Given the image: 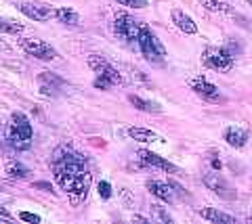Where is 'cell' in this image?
<instances>
[{
  "mask_svg": "<svg viewBox=\"0 0 252 224\" xmlns=\"http://www.w3.org/2000/svg\"><path fill=\"white\" fill-rule=\"evenodd\" d=\"M51 166L55 172V182L61 187V191L67 193L74 205L82 203L89 195L93 182V174L86 157L72 147L61 145L53 151Z\"/></svg>",
  "mask_w": 252,
  "mask_h": 224,
  "instance_id": "cell-1",
  "label": "cell"
},
{
  "mask_svg": "<svg viewBox=\"0 0 252 224\" xmlns=\"http://www.w3.org/2000/svg\"><path fill=\"white\" fill-rule=\"evenodd\" d=\"M32 138H34V126H32V122L28 120V115L21 111L11 113V126H9V134H6L9 145L13 149L26 151V149H30Z\"/></svg>",
  "mask_w": 252,
  "mask_h": 224,
  "instance_id": "cell-2",
  "label": "cell"
},
{
  "mask_svg": "<svg viewBox=\"0 0 252 224\" xmlns=\"http://www.w3.org/2000/svg\"><path fill=\"white\" fill-rule=\"evenodd\" d=\"M202 63L208 69H212V72L227 74L233 69L235 57L227 49H223V46H206L202 52Z\"/></svg>",
  "mask_w": 252,
  "mask_h": 224,
  "instance_id": "cell-3",
  "label": "cell"
},
{
  "mask_svg": "<svg viewBox=\"0 0 252 224\" xmlns=\"http://www.w3.org/2000/svg\"><path fill=\"white\" fill-rule=\"evenodd\" d=\"M137 44H139V49L147 61H152V63H164V59H166V49H164V44L158 40V36L147 25H143V29H141Z\"/></svg>",
  "mask_w": 252,
  "mask_h": 224,
  "instance_id": "cell-4",
  "label": "cell"
},
{
  "mask_svg": "<svg viewBox=\"0 0 252 224\" xmlns=\"http://www.w3.org/2000/svg\"><path fill=\"white\" fill-rule=\"evenodd\" d=\"M143 25L145 23H141L139 19L132 17V15L122 13L114 19V34L118 38H122V40H126V42H137Z\"/></svg>",
  "mask_w": 252,
  "mask_h": 224,
  "instance_id": "cell-5",
  "label": "cell"
},
{
  "mask_svg": "<svg viewBox=\"0 0 252 224\" xmlns=\"http://www.w3.org/2000/svg\"><path fill=\"white\" fill-rule=\"evenodd\" d=\"M19 46L34 59H40V61H57L59 59V52L55 50L51 44H46L44 40H38V38H19Z\"/></svg>",
  "mask_w": 252,
  "mask_h": 224,
  "instance_id": "cell-6",
  "label": "cell"
},
{
  "mask_svg": "<svg viewBox=\"0 0 252 224\" xmlns=\"http://www.w3.org/2000/svg\"><path fill=\"white\" fill-rule=\"evenodd\" d=\"M89 67L93 69V72L105 75V78L112 82L114 86H120V84H124V75L120 74V69L114 67L105 57H101V55H91V57H89Z\"/></svg>",
  "mask_w": 252,
  "mask_h": 224,
  "instance_id": "cell-7",
  "label": "cell"
},
{
  "mask_svg": "<svg viewBox=\"0 0 252 224\" xmlns=\"http://www.w3.org/2000/svg\"><path fill=\"white\" fill-rule=\"evenodd\" d=\"M189 86H191V90L195 92L198 97H202L204 101H208V103H220L223 101V95L219 92V88L215 86L212 82H208L206 78H193L191 82H189Z\"/></svg>",
  "mask_w": 252,
  "mask_h": 224,
  "instance_id": "cell-8",
  "label": "cell"
},
{
  "mask_svg": "<svg viewBox=\"0 0 252 224\" xmlns=\"http://www.w3.org/2000/svg\"><path fill=\"white\" fill-rule=\"evenodd\" d=\"M204 184L208 187V191H212L219 197H223V199H235V191L229 187V182H227L223 176L219 174V170H217V172H212V174L204 176Z\"/></svg>",
  "mask_w": 252,
  "mask_h": 224,
  "instance_id": "cell-9",
  "label": "cell"
},
{
  "mask_svg": "<svg viewBox=\"0 0 252 224\" xmlns=\"http://www.w3.org/2000/svg\"><path fill=\"white\" fill-rule=\"evenodd\" d=\"M137 157H139V161H141L143 166L158 168V170H164V172H172V174H177V172H179V168H177L175 164H170L168 159L160 157L158 153L149 151V149H139V151H137Z\"/></svg>",
  "mask_w": 252,
  "mask_h": 224,
  "instance_id": "cell-10",
  "label": "cell"
},
{
  "mask_svg": "<svg viewBox=\"0 0 252 224\" xmlns=\"http://www.w3.org/2000/svg\"><path fill=\"white\" fill-rule=\"evenodd\" d=\"M17 9L34 21H49L51 17H55V11L44 2H19Z\"/></svg>",
  "mask_w": 252,
  "mask_h": 224,
  "instance_id": "cell-11",
  "label": "cell"
},
{
  "mask_svg": "<svg viewBox=\"0 0 252 224\" xmlns=\"http://www.w3.org/2000/svg\"><path fill=\"white\" fill-rule=\"evenodd\" d=\"M147 189L149 193H152L154 197H158L160 201L164 203H175L179 195H177V191L172 189V184L170 182H162V180H147Z\"/></svg>",
  "mask_w": 252,
  "mask_h": 224,
  "instance_id": "cell-12",
  "label": "cell"
},
{
  "mask_svg": "<svg viewBox=\"0 0 252 224\" xmlns=\"http://www.w3.org/2000/svg\"><path fill=\"white\" fill-rule=\"evenodd\" d=\"M248 138H250V132L246 128H240V126H229V128H225V132H223V141L229 147H233V149L246 147Z\"/></svg>",
  "mask_w": 252,
  "mask_h": 224,
  "instance_id": "cell-13",
  "label": "cell"
},
{
  "mask_svg": "<svg viewBox=\"0 0 252 224\" xmlns=\"http://www.w3.org/2000/svg\"><path fill=\"white\" fill-rule=\"evenodd\" d=\"M170 19L172 23L177 25V29H181L183 34H198V23H195L185 11H181V9H172L170 11Z\"/></svg>",
  "mask_w": 252,
  "mask_h": 224,
  "instance_id": "cell-14",
  "label": "cell"
},
{
  "mask_svg": "<svg viewBox=\"0 0 252 224\" xmlns=\"http://www.w3.org/2000/svg\"><path fill=\"white\" fill-rule=\"evenodd\" d=\"M38 80H40V90H42V95H49V97L57 95V90L65 86V80H63L61 75L53 74V72H42Z\"/></svg>",
  "mask_w": 252,
  "mask_h": 224,
  "instance_id": "cell-15",
  "label": "cell"
},
{
  "mask_svg": "<svg viewBox=\"0 0 252 224\" xmlns=\"http://www.w3.org/2000/svg\"><path fill=\"white\" fill-rule=\"evenodd\" d=\"M198 214L202 216L204 220H208V222H217V224H235V216L220 212V210H217V207H204V210H200Z\"/></svg>",
  "mask_w": 252,
  "mask_h": 224,
  "instance_id": "cell-16",
  "label": "cell"
},
{
  "mask_svg": "<svg viewBox=\"0 0 252 224\" xmlns=\"http://www.w3.org/2000/svg\"><path fill=\"white\" fill-rule=\"evenodd\" d=\"M128 136L135 138L139 143H166L164 136H160L154 130H147V128H128Z\"/></svg>",
  "mask_w": 252,
  "mask_h": 224,
  "instance_id": "cell-17",
  "label": "cell"
},
{
  "mask_svg": "<svg viewBox=\"0 0 252 224\" xmlns=\"http://www.w3.org/2000/svg\"><path fill=\"white\" fill-rule=\"evenodd\" d=\"M128 103L135 107L139 111H145V113H162V107L154 103V101H147V99L139 97V95H128Z\"/></svg>",
  "mask_w": 252,
  "mask_h": 224,
  "instance_id": "cell-18",
  "label": "cell"
},
{
  "mask_svg": "<svg viewBox=\"0 0 252 224\" xmlns=\"http://www.w3.org/2000/svg\"><path fill=\"white\" fill-rule=\"evenodd\" d=\"M55 19L63 23V25H78L80 23V15L74 9H69V6H59V9H55Z\"/></svg>",
  "mask_w": 252,
  "mask_h": 224,
  "instance_id": "cell-19",
  "label": "cell"
},
{
  "mask_svg": "<svg viewBox=\"0 0 252 224\" xmlns=\"http://www.w3.org/2000/svg\"><path fill=\"white\" fill-rule=\"evenodd\" d=\"M4 172H6V176H9V178H19V180H23V178H28V176H30V168L23 166L21 161H9V164L4 166Z\"/></svg>",
  "mask_w": 252,
  "mask_h": 224,
  "instance_id": "cell-20",
  "label": "cell"
},
{
  "mask_svg": "<svg viewBox=\"0 0 252 224\" xmlns=\"http://www.w3.org/2000/svg\"><path fill=\"white\" fill-rule=\"evenodd\" d=\"M0 32H4V34H21L23 25L17 23V21H11V19H0Z\"/></svg>",
  "mask_w": 252,
  "mask_h": 224,
  "instance_id": "cell-21",
  "label": "cell"
},
{
  "mask_svg": "<svg viewBox=\"0 0 252 224\" xmlns=\"http://www.w3.org/2000/svg\"><path fill=\"white\" fill-rule=\"evenodd\" d=\"M202 2L210 11H219V13H227V11H229V4H227L225 0H202Z\"/></svg>",
  "mask_w": 252,
  "mask_h": 224,
  "instance_id": "cell-22",
  "label": "cell"
},
{
  "mask_svg": "<svg viewBox=\"0 0 252 224\" xmlns=\"http://www.w3.org/2000/svg\"><path fill=\"white\" fill-rule=\"evenodd\" d=\"M97 191H99V197L101 199H112V195H114V189H112V184H109L107 180H101L99 184H97Z\"/></svg>",
  "mask_w": 252,
  "mask_h": 224,
  "instance_id": "cell-23",
  "label": "cell"
},
{
  "mask_svg": "<svg viewBox=\"0 0 252 224\" xmlns=\"http://www.w3.org/2000/svg\"><path fill=\"white\" fill-rule=\"evenodd\" d=\"M152 212H154V216H156L158 220H162V222H172V216H170L166 210H164L162 205L154 203V205H152Z\"/></svg>",
  "mask_w": 252,
  "mask_h": 224,
  "instance_id": "cell-24",
  "label": "cell"
},
{
  "mask_svg": "<svg viewBox=\"0 0 252 224\" xmlns=\"http://www.w3.org/2000/svg\"><path fill=\"white\" fill-rule=\"evenodd\" d=\"M93 86H94V88H99V90H109V88H112V86H114V84H112V82H109V80L105 78V75H101V74H97V78H94V80H93Z\"/></svg>",
  "mask_w": 252,
  "mask_h": 224,
  "instance_id": "cell-25",
  "label": "cell"
},
{
  "mask_svg": "<svg viewBox=\"0 0 252 224\" xmlns=\"http://www.w3.org/2000/svg\"><path fill=\"white\" fill-rule=\"evenodd\" d=\"M116 2L122 6H128V9H145L147 6V0H116Z\"/></svg>",
  "mask_w": 252,
  "mask_h": 224,
  "instance_id": "cell-26",
  "label": "cell"
},
{
  "mask_svg": "<svg viewBox=\"0 0 252 224\" xmlns=\"http://www.w3.org/2000/svg\"><path fill=\"white\" fill-rule=\"evenodd\" d=\"M19 220H23V222H32V224L42 222L40 216H38V214H32V212H21V214H19Z\"/></svg>",
  "mask_w": 252,
  "mask_h": 224,
  "instance_id": "cell-27",
  "label": "cell"
},
{
  "mask_svg": "<svg viewBox=\"0 0 252 224\" xmlns=\"http://www.w3.org/2000/svg\"><path fill=\"white\" fill-rule=\"evenodd\" d=\"M34 189H42V191H53V184H51V182H44V180H40V182H34Z\"/></svg>",
  "mask_w": 252,
  "mask_h": 224,
  "instance_id": "cell-28",
  "label": "cell"
},
{
  "mask_svg": "<svg viewBox=\"0 0 252 224\" xmlns=\"http://www.w3.org/2000/svg\"><path fill=\"white\" fill-rule=\"evenodd\" d=\"M0 218H4V220H13V216L9 214V210H4V207L0 205Z\"/></svg>",
  "mask_w": 252,
  "mask_h": 224,
  "instance_id": "cell-29",
  "label": "cell"
},
{
  "mask_svg": "<svg viewBox=\"0 0 252 224\" xmlns=\"http://www.w3.org/2000/svg\"><path fill=\"white\" fill-rule=\"evenodd\" d=\"M210 166H212V170H219V172H220V168H223L220 159H212V161H210Z\"/></svg>",
  "mask_w": 252,
  "mask_h": 224,
  "instance_id": "cell-30",
  "label": "cell"
},
{
  "mask_svg": "<svg viewBox=\"0 0 252 224\" xmlns=\"http://www.w3.org/2000/svg\"><path fill=\"white\" fill-rule=\"evenodd\" d=\"M248 4H250V6H252V0H248Z\"/></svg>",
  "mask_w": 252,
  "mask_h": 224,
  "instance_id": "cell-31",
  "label": "cell"
},
{
  "mask_svg": "<svg viewBox=\"0 0 252 224\" xmlns=\"http://www.w3.org/2000/svg\"><path fill=\"white\" fill-rule=\"evenodd\" d=\"M248 222H252V216H250V218H248Z\"/></svg>",
  "mask_w": 252,
  "mask_h": 224,
  "instance_id": "cell-32",
  "label": "cell"
}]
</instances>
